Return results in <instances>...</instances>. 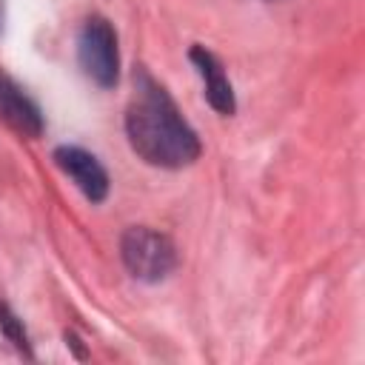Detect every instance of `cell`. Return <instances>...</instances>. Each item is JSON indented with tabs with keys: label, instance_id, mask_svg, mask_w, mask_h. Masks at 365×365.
Wrapping results in <instances>:
<instances>
[{
	"label": "cell",
	"instance_id": "obj_9",
	"mask_svg": "<svg viewBox=\"0 0 365 365\" xmlns=\"http://www.w3.org/2000/svg\"><path fill=\"white\" fill-rule=\"evenodd\" d=\"M268 3H279V0H268Z\"/></svg>",
	"mask_w": 365,
	"mask_h": 365
},
{
	"label": "cell",
	"instance_id": "obj_8",
	"mask_svg": "<svg viewBox=\"0 0 365 365\" xmlns=\"http://www.w3.org/2000/svg\"><path fill=\"white\" fill-rule=\"evenodd\" d=\"M3 20H6V6H3V0H0V31H3Z\"/></svg>",
	"mask_w": 365,
	"mask_h": 365
},
{
	"label": "cell",
	"instance_id": "obj_4",
	"mask_svg": "<svg viewBox=\"0 0 365 365\" xmlns=\"http://www.w3.org/2000/svg\"><path fill=\"white\" fill-rule=\"evenodd\" d=\"M54 163L66 177H71V182L83 191L86 200L103 202L108 197V174L91 151L80 145H60L54 151Z\"/></svg>",
	"mask_w": 365,
	"mask_h": 365
},
{
	"label": "cell",
	"instance_id": "obj_7",
	"mask_svg": "<svg viewBox=\"0 0 365 365\" xmlns=\"http://www.w3.org/2000/svg\"><path fill=\"white\" fill-rule=\"evenodd\" d=\"M0 331L6 334V339L20 351V354H26V356H31V345H29V334H26V328H23V322L17 319V314L6 305V302H0Z\"/></svg>",
	"mask_w": 365,
	"mask_h": 365
},
{
	"label": "cell",
	"instance_id": "obj_6",
	"mask_svg": "<svg viewBox=\"0 0 365 365\" xmlns=\"http://www.w3.org/2000/svg\"><path fill=\"white\" fill-rule=\"evenodd\" d=\"M191 63L197 66V71H200V77H202V83H205V100H208V106L214 108V111H220V114H234V108H237V103H234V88H231V83H228V77H225V68H222V63L205 48V46H194L191 48Z\"/></svg>",
	"mask_w": 365,
	"mask_h": 365
},
{
	"label": "cell",
	"instance_id": "obj_2",
	"mask_svg": "<svg viewBox=\"0 0 365 365\" xmlns=\"http://www.w3.org/2000/svg\"><path fill=\"white\" fill-rule=\"evenodd\" d=\"M120 257H123V265L128 268V274L143 282H160L177 268L174 242L148 225H131L123 231Z\"/></svg>",
	"mask_w": 365,
	"mask_h": 365
},
{
	"label": "cell",
	"instance_id": "obj_5",
	"mask_svg": "<svg viewBox=\"0 0 365 365\" xmlns=\"http://www.w3.org/2000/svg\"><path fill=\"white\" fill-rule=\"evenodd\" d=\"M0 120L20 137L43 134V114L37 103L9 74H0Z\"/></svg>",
	"mask_w": 365,
	"mask_h": 365
},
{
	"label": "cell",
	"instance_id": "obj_1",
	"mask_svg": "<svg viewBox=\"0 0 365 365\" xmlns=\"http://www.w3.org/2000/svg\"><path fill=\"white\" fill-rule=\"evenodd\" d=\"M125 134L134 154L157 168H182L200 157V137L182 120L171 94L143 68L134 74Z\"/></svg>",
	"mask_w": 365,
	"mask_h": 365
},
{
	"label": "cell",
	"instance_id": "obj_3",
	"mask_svg": "<svg viewBox=\"0 0 365 365\" xmlns=\"http://www.w3.org/2000/svg\"><path fill=\"white\" fill-rule=\"evenodd\" d=\"M77 57L91 83L100 88H114L120 80V48H117V31L111 23L100 14H91L77 37Z\"/></svg>",
	"mask_w": 365,
	"mask_h": 365
}]
</instances>
